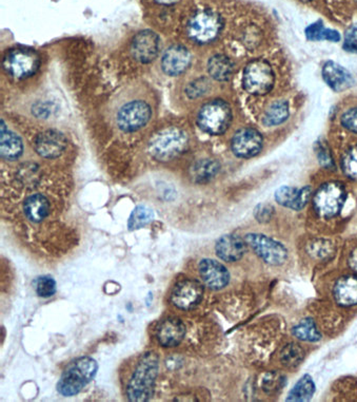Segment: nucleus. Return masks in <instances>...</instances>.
<instances>
[{
  "label": "nucleus",
  "instance_id": "f257e3e1",
  "mask_svg": "<svg viewBox=\"0 0 357 402\" xmlns=\"http://www.w3.org/2000/svg\"><path fill=\"white\" fill-rule=\"evenodd\" d=\"M157 372H159L157 357L151 353L143 355L128 384V397L131 401H148L152 397Z\"/></svg>",
  "mask_w": 357,
  "mask_h": 402
},
{
  "label": "nucleus",
  "instance_id": "f03ea898",
  "mask_svg": "<svg viewBox=\"0 0 357 402\" xmlns=\"http://www.w3.org/2000/svg\"><path fill=\"white\" fill-rule=\"evenodd\" d=\"M97 370V362L90 357L74 360L61 375L57 383V391L65 397L77 395L94 379Z\"/></svg>",
  "mask_w": 357,
  "mask_h": 402
},
{
  "label": "nucleus",
  "instance_id": "7ed1b4c3",
  "mask_svg": "<svg viewBox=\"0 0 357 402\" xmlns=\"http://www.w3.org/2000/svg\"><path fill=\"white\" fill-rule=\"evenodd\" d=\"M188 145V134L179 128L170 127L154 135L149 144V151L159 161H167L185 153Z\"/></svg>",
  "mask_w": 357,
  "mask_h": 402
},
{
  "label": "nucleus",
  "instance_id": "20e7f679",
  "mask_svg": "<svg viewBox=\"0 0 357 402\" xmlns=\"http://www.w3.org/2000/svg\"><path fill=\"white\" fill-rule=\"evenodd\" d=\"M224 27L220 14L211 9L200 10L191 17L187 27L189 37L197 43H209L218 37Z\"/></svg>",
  "mask_w": 357,
  "mask_h": 402
},
{
  "label": "nucleus",
  "instance_id": "39448f33",
  "mask_svg": "<svg viewBox=\"0 0 357 402\" xmlns=\"http://www.w3.org/2000/svg\"><path fill=\"white\" fill-rule=\"evenodd\" d=\"M232 122V110L224 100H215L201 108L197 118L199 128L211 135L227 131Z\"/></svg>",
  "mask_w": 357,
  "mask_h": 402
},
{
  "label": "nucleus",
  "instance_id": "423d86ee",
  "mask_svg": "<svg viewBox=\"0 0 357 402\" xmlns=\"http://www.w3.org/2000/svg\"><path fill=\"white\" fill-rule=\"evenodd\" d=\"M274 82L273 69L265 59H255L244 68L242 85L248 93L265 96L271 91Z\"/></svg>",
  "mask_w": 357,
  "mask_h": 402
},
{
  "label": "nucleus",
  "instance_id": "0eeeda50",
  "mask_svg": "<svg viewBox=\"0 0 357 402\" xmlns=\"http://www.w3.org/2000/svg\"><path fill=\"white\" fill-rule=\"evenodd\" d=\"M346 202V191L339 183L330 182L323 184L313 197L315 212L323 219L336 216L343 210Z\"/></svg>",
  "mask_w": 357,
  "mask_h": 402
},
{
  "label": "nucleus",
  "instance_id": "6e6552de",
  "mask_svg": "<svg viewBox=\"0 0 357 402\" xmlns=\"http://www.w3.org/2000/svg\"><path fill=\"white\" fill-rule=\"evenodd\" d=\"M246 242L248 245L251 246L258 257L269 265L281 266L287 261V248L265 234H246Z\"/></svg>",
  "mask_w": 357,
  "mask_h": 402
},
{
  "label": "nucleus",
  "instance_id": "1a4fd4ad",
  "mask_svg": "<svg viewBox=\"0 0 357 402\" xmlns=\"http://www.w3.org/2000/svg\"><path fill=\"white\" fill-rule=\"evenodd\" d=\"M41 59L35 51L16 49L5 55L3 68L9 74L16 78H25L33 76L39 68Z\"/></svg>",
  "mask_w": 357,
  "mask_h": 402
},
{
  "label": "nucleus",
  "instance_id": "9d476101",
  "mask_svg": "<svg viewBox=\"0 0 357 402\" xmlns=\"http://www.w3.org/2000/svg\"><path fill=\"white\" fill-rule=\"evenodd\" d=\"M151 118V108L143 100H133L120 108L117 125L126 132H133L147 125Z\"/></svg>",
  "mask_w": 357,
  "mask_h": 402
},
{
  "label": "nucleus",
  "instance_id": "9b49d317",
  "mask_svg": "<svg viewBox=\"0 0 357 402\" xmlns=\"http://www.w3.org/2000/svg\"><path fill=\"white\" fill-rule=\"evenodd\" d=\"M262 145L264 139L262 134L253 128L238 130L231 142L234 155L242 159H250L257 155L262 151Z\"/></svg>",
  "mask_w": 357,
  "mask_h": 402
},
{
  "label": "nucleus",
  "instance_id": "f8f14e48",
  "mask_svg": "<svg viewBox=\"0 0 357 402\" xmlns=\"http://www.w3.org/2000/svg\"><path fill=\"white\" fill-rule=\"evenodd\" d=\"M204 289L200 283L194 280L179 281L171 295V301L175 306L183 311L194 309L201 301Z\"/></svg>",
  "mask_w": 357,
  "mask_h": 402
},
{
  "label": "nucleus",
  "instance_id": "ddd939ff",
  "mask_svg": "<svg viewBox=\"0 0 357 402\" xmlns=\"http://www.w3.org/2000/svg\"><path fill=\"white\" fill-rule=\"evenodd\" d=\"M159 41L155 33L145 30L134 37L132 43V54L138 62L148 64L159 54Z\"/></svg>",
  "mask_w": 357,
  "mask_h": 402
},
{
  "label": "nucleus",
  "instance_id": "4468645a",
  "mask_svg": "<svg viewBox=\"0 0 357 402\" xmlns=\"http://www.w3.org/2000/svg\"><path fill=\"white\" fill-rule=\"evenodd\" d=\"M199 275L207 287L214 291H220L228 285L230 273L220 262L212 259L201 260L199 263Z\"/></svg>",
  "mask_w": 357,
  "mask_h": 402
},
{
  "label": "nucleus",
  "instance_id": "2eb2a0df",
  "mask_svg": "<svg viewBox=\"0 0 357 402\" xmlns=\"http://www.w3.org/2000/svg\"><path fill=\"white\" fill-rule=\"evenodd\" d=\"M64 134L55 130H48L37 135L34 147L36 153L45 159H55L62 155L66 149Z\"/></svg>",
  "mask_w": 357,
  "mask_h": 402
},
{
  "label": "nucleus",
  "instance_id": "dca6fc26",
  "mask_svg": "<svg viewBox=\"0 0 357 402\" xmlns=\"http://www.w3.org/2000/svg\"><path fill=\"white\" fill-rule=\"evenodd\" d=\"M191 64V54L183 46H173L165 51L161 60L163 72L170 76H176L185 72Z\"/></svg>",
  "mask_w": 357,
  "mask_h": 402
},
{
  "label": "nucleus",
  "instance_id": "f3484780",
  "mask_svg": "<svg viewBox=\"0 0 357 402\" xmlns=\"http://www.w3.org/2000/svg\"><path fill=\"white\" fill-rule=\"evenodd\" d=\"M215 252L217 257L222 261L236 262L246 254V242L240 239V236L227 234L217 241Z\"/></svg>",
  "mask_w": 357,
  "mask_h": 402
},
{
  "label": "nucleus",
  "instance_id": "a211bd4d",
  "mask_svg": "<svg viewBox=\"0 0 357 402\" xmlns=\"http://www.w3.org/2000/svg\"><path fill=\"white\" fill-rule=\"evenodd\" d=\"M185 333V326L179 319L167 318L157 326V340L165 348H174L181 344Z\"/></svg>",
  "mask_w": 357,
  "mask_h": 402
},
{
  "label": "nucleus",
  "instance_id": "6ab92c4d",
  "mask_svg": "<svg viewBox=\"0 0 357 402\" xmlns=\"http://www.w3.org/2000/svg\"><path fill=\"white\" fill-rule=\"evenodd\" d=\"M321 74L323 80L334 91H344L346 89L350 88L354 82L349 71L334 62L325 63Z\"/></svg>",
  "mask_w": 357,
  "mask_h": 402
},
{
  "label": "nucleus",
  "instance_id": "aec40b11",
  "mask_svg": "<svg viewBox=\"0 0 357 402\" xmlns=\"http://www.w3.org/2000/svg\"><path fill=\"white\" fill-rule=\"evenodd\" d=\"M333 295L335 301L341 306L357 305V277L346 276L337 280Z\"/></svg>",
  "mask_w": 357,
  "mask_h": 402
},
{
  "label": "nucleus",
  "instance_id": "412c9836",
  "mask_svg": "<svg viewBox=\"0 0 357 402\" xmlns=\"http://www.w3.org/2000/svg\"><path fill=\"white\" fill-rule=\"evenodd\" d=\"M49 212L50 204L43 194H33L23 203V212L31 222L41 223L49 216Z\"/></svg>",
  "mask_w": 357,
  "mask_h": 402
},
{
  "label": "nucleus",
  "instance_id": "4be33fe9",
  "mask_svg": "<svg viewBox=\"0 0 357 402\" xmlns=\"http://www.w3.org/2000/svg\"><path fill=\"white\" fill-rule=\"evenodd\" d=\"M1 127V141H0V153L1 157L7 161H14L21 157L23 150V141L14 132L5 129V124Z\"/></svg>",
  "mask_w": 357,
  "mask_h": 402
},
{
  "label": "nucleus",
  "instance_id": "5701e85b",
  "mask_svg": "<svg viewBox=\"0 0 357 402\" xmlns=\"http://www.w3.org/2000/svg\"><path fill=\"white\" fill-rule=\"evenodd\" d=\"M209 74L218 82H227L233 76L234 66L231 59L224 55H215L209 60Z\"/></svg>",
  "mask_w": 357,
  "mask_h": 402
},
{
  "label": "nucleus",
  "instance_id": "b1692460",
  "mask_svg": "<svg viewBox=\"0 0 357 402\" xmlns=\"http://www.w3.org/2000/svg\"><path fill=\"white\" fill-rule=\"evenodd\" d=\"M289 118V105L285 100H276L266 110L262 123L268 127L281 125Z\"/></svg>",
  "mask_w": 357,
  "mask_h": 402
},
{
  "label": "nucleus",
  "instance_id": "393cba45",
  "mask_svg": "<svg viewBox=\"0 0 357 402\" xmlns=\"http://www.w3.org/2000/svg\"><path fill=\"white\" fill-rule=\"evenodd\" d=\"M220 171V164L213 159H203L194 164L191 169V175L196 183H207Z\"/></svg>",
  "mask_w": 357,
  "mask_h": 402
},
{
  "label": "nucleus",
  "instance_id": "a878e982",
  "mask_svg": "<svg viewBox=\"0 0 357 402\" xmlns=\"http://www.w3.org/2000/svg\"><path fill=\"white\" fill-rule=\"evenodd\" d=\"M315 393V384L311 376L305 375L290 391L287 401H309Z\"/></svg>",
  "mask_w": 357,
  "mask_h": 402
},
{
  "label": "nucleus",
  "instance_id": "bb28decb",
  "mask_svg": "<svg viewBox=\"0 0 357 402\" xmlns=\"http://www.w3.org/2000/svg\"><path fill=\"white\" fill-rule=\"evenodd\" d=\"M305 34L309 41H328L337 43V41H341L339 33L335 30L325 27L321 21H315V23L308 25L305 30Z\"/></svg>",
  "mask_w": 357,
  "mask_h": 402
},
{
  "label": "nucleus",
  "instance_id": "cd10ccee",
  "mask_svg": "<svg viewBox=\"0 0 357 402\" xmlns=\"http://www.w3.org/2000/svg\"><path fill=\"white\" fill-rule=\"evenodd\" d=\"M292 334L299 340L307 342H316L321 339V333L312 319L307 318L293 327Z\"/></svg>",
  "mask_w": 357,
  "mask_h": 402
},
{
  "label": "nucleus",
  "instance_id": "c85d7f7f",
  "mask_svg": "<svg viewBox=\"0 0 357 402\" xmlns=\"http://www.w3.org/2000/svg\"><path fill=\"white\" fill-rule=\"evenodd\" d=\"M153 212L150 208L146 206H138L132 212L128 226L131 230H139V228L148 225L153 220Z\"/></svg>",
  "mask_w": 357,
  "mask_h": 402
},
{
  "label": "nucleus",
  "instance_id": "c756f323",
  "mask_svg": "<svg viewBox=\"0 0 357 402\" xmlns=\"http://www.w3.org/2000/svg\"><path fill=\"white\" fill-rule=\"evenodd\" d=\"M303 350L301 346L295 344H290L285 346L281 352V359L284 366L289 368H297L303 359Z\"/></svg>",
  "mask_w": 357,
  "mask_h": 402
},
{
  "label": "nucleus",
  "instance_id": "7c9ffc66",
  "mask_svg": "<svg viewBox=\"0 0 357 402\" xmlns=\"http://www.w3.org/2000/svg\"><path fill=\"white\" fill-rule=\"evenodd\" d=\"M299 189L294 188V187H281L275 192L276 202L281 205V206L295 210V208H297V199H299Z\"/></svg>",
  "mask_w": 357,
  "mask_h": 402
},
{
  "label": "nucleus",
  "instance_id": "2f4dec72",
  "mask_svg": "<svg viewBox=\"0 0 357 402\" xmlns=\"http://www.w3.org/2000/svg\"><path fill=\"white\" fill-rule=\"evenodd\" d=\"M341 168L349 179L357 181V145L353 146L345 153L341 161Z\"/></svg>",
  "mask_w": 357,
  "mask_h": 402
},
{
  "label": "nucleus",
  "instance_id": "473e14b6",
  "mask_svg": "<svg viewBox=\"0 0 357 402\" xmlns=\"http://www.w3.org/2000/svg\"><path fill=\"white\" fill-rule=\"evenodd\" d=\"M36 293L41 298L51 297L56 293V282L48 276L38 278L36 281Z\"/></svg>",
  "mask_w": 357,
  "mask_h": 402
},
{
  "label": "nucleus",
  "instance_id": "72a5a7b5",
  "mask_svg": "<svg viewBox=\"0 0 357 402\" xmlns=\"http://www.w3.org/2000/svg\"><path fill=\"white\" fill-rule=\"evenodd\" d=\"M344 49L348 52L357 53V25L348 27L345 34Z\"/></svg>",
  "mask_w": 357,
  "mask_h": 402
},
{
  "label": "nucleus",
  "instance_id": "f704fd0d",
  "mask_svg": "<svg viewBox=\"0 0 357 402\" xmlns=\"http://www.w3.org/2000/svg\"><path fill=\"white\" fill-rule=\"evenodd\" d=\"M341 125L349 131L357 133V107L348 110L341 116Z\"/></svg>",
  "mask_w": 357,
  "mask_h": 402
},
{
  "label": "nucleus",
  "instance_id": "c9c22d12",
  "mask_svg": "<svg viewBox=\"0 0 357 402\" xmlns=\"http://www.w3.org/2000/svg\"><path fill=\"white\" fill-rule=\"evenodd\" d=\"M254 216H255L256 220L260 223L269 222L273 216V208L269 205L260 204L258 205L254 212Z\"/></svg>",
  "mask_w": 357,
  "mask_h": 402
},
{
  "label": "nucleus",
  "instance_id": "e433bc0d",
  "mask_svg": "<svg viewBox=\"0 0 357 402\" xmlns=\"http://www.w3.org/2000/svg\"><path fill=\"white\" fill-rule=\"evenodd\" d=\"M317 155H319L321 165H323V167H331L333 161L332 157H331V153H329L328 148L319 144V149H317Z\"/></svg>",
  "mask_w": 357,
  "mask_h": 402
},
{
  "label": "nucleus",
  "instance_id": "4c0bfd02",
  "mask_svg": "<svg viewBox=\"0 0 357 402\" xmlns=\"http://www.w3.org/2000/svg\"><path fill=\"white\" fill-rule=\"evenodd\" d=\"M349 265L357 273V247L352 250L349 257Z\"/></svg>",
  "mask_w": 357,
  "mask_h": 402
},
{
  "label": "nucleus",
  "instance_id": "58836bf2",
  "mask_svg": "<svg viewBox=\"0 0 357 402\" xmlns=\"http://www.w3.org/2000/svg\"><path fill=\"white\" fill-rule=\"evenodd\" d=\"M157 3H161V5H174V3H178L179 0H155Z\"/></svg>",
  "mask_w": 357,
  "mask_h": 402
},
{
  "label": "nucleus",
  "instance_id": "ea45409f",
  "mask_svg": "<svg viewBox=\"0 0 357 402\" xmlns=\"http://www.w3.org/2000/svg\"><path fill=\"white\" fill-rule=\"evenodd\" d=\"M303 3H310V1H313V0H301Z\"/></svg>",
  "mask_w": 357,
  "mask_h": 402
},
{
  "label": "nucleus",
  "instance_id": "a19ab883",
  "mask_svg": "<svg viewBox=\"0 0 357 402\" xmlns=\"http://www.w3.org/2000/svg\"><path fill=\"white\" fill-rule=\"evenodd\" d=\"M355 1H357V0H355Z\"/></svg>",
  "mask_w": 357,
  "mask_h": 402
}]
</instances>
